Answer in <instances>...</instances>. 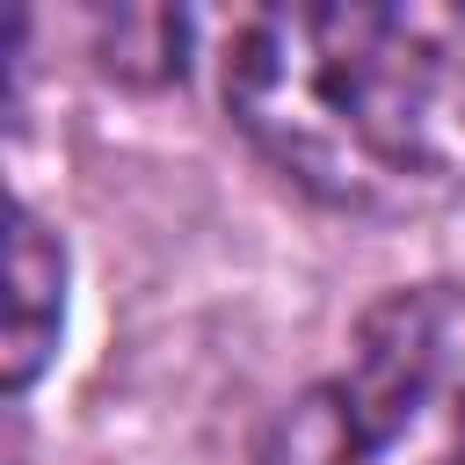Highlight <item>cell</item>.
Returning a JSON list of instances; mask_svg holds the SVG:
<instances>
[{"label":"cell","instance_id":"obj_4","mask_svg":"<svg viewBox=\"0 0 465 465\" xmlns=\"http://www.w3.org/2000/svg\"><path fill=\"white\" fill-rule=\"evenodd\" d=\"M102 65L124 73V80H167L182 73V44H189V15H167V7H138V15H116L102 22Z\"/></svg>","mask_w":465,"mask_h":465},{"label":"cell","instance_id":"obj_3","mask_svg":"<svg viewBox=\"0 0 465 465\" xmlns=\"http://www.w3.org/2000/svg\"><path fill=\"white\" fill-rule=\"evenodd\" d=\"M58 327H65V240L15 203L7 218V312H0V385L29 392L44 378V363L58 356Z\"/></svg>","mask_w":465,"mask_h":465},{"label":"cell","instance_id":"obj_1","mask_svg":"<svg viewBox=\"0 0 465 465\" xmlns=\"http://www.w3.org/2000/svg\"><path fill=\"white\" fill-rule=\"evenodd\" d=\"M225 116L312 203L407 225L465 203V36L429 7H247L218 51Z\"/></svg>","mask_w":465,"mask_h":465},{"label":"cell","instance_id":"obj_2","mask_svg":"<svg viewBox=\"0 0 465 465\" xmlns=\"http://www.w3.org/2000/svg\"><path fill=\"white\" fill-rule=\"evenodd\" d=\"M254 465H465V283L385 291L341 363L276 407Z\"/></svg>","mask_w":465,"mask_h":465}]
</instances>
